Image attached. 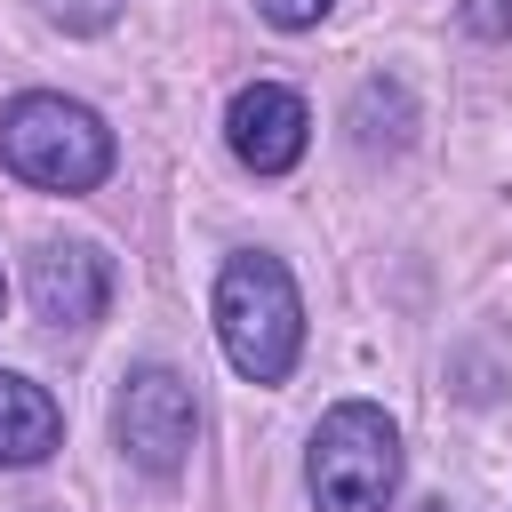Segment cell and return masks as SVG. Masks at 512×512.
<instances>
[{
    "label": "cell",
    "instance_id": "cell-1",
    "mask_svg": "<svg viewBox=\"0 0 512 512\" xmlns=\"http://www.w3.org/2000/svg\"><path fill=\"white\" fill-rule=\"evenodd\" d=\"M216 344L248 384H280L304 352V296L280 256L248 248L216 272Z\"/></svg>",
    "mask_w": 512,
    "mask_h": 512
},
{
    "label": "cell",
    "instance_id": "cell-2",
    "mask_svg": "<svg viewBox=\"0 0 512 512\" xmlns=\"http://www.w3.org/2000/svg\"><path fill=\"white\" fill-rule=\"evenodd\" d=\"M0 160L40 192H96L112 176V128L72 96H16L0 112Z\"/></svg>",
    "mask_w": 512,
    "mask_h": 512
},
{
    "label": "cell",
    "instance_id": "cell-3",
    "mask_svg": "<svg viewBox=\"0 0 512 512\" xmlns=\"http://www.w3.org/2000/svg\"><path fill=\"white\" fill-rule=\"evenodd\" d=\"M304 480H312L320 512H384L392 488H400V432H392V416L368 408V400H336L320 416V432H312Z\"/></svg>",
    "mask_w": 512,
    "mask_h": 512
},
{
    "label": "cell",
    "instance_id": "cell-4",
    "mask_svg": "<svg viewBox=\"0 0 512 512\" xmlns=\"http://www.w3.org/2000/svg\"><path fill=\"white\" fill-rule=\"evenodd\" d=\"M192 432H200L192 384H184L176 368H160V360H152V368H128V384H120V400H112V440H120V456H128L136 472L168 480V472H184Z\"/></svg>",
    "mask_w": 512,
    "mask_h": 512
},
{
    "label": "cell",
    "instance_id": "cell-5",
    "mask_svg": "<svg viewBox=\"0 0 512 512\" xmlns=\"http://www.w3.org/2000/svg\"><path fill=\"white\" fill-rule=\"evenodd\" d=\"M224 136H232L240 168H256V176H288V168L304 160V144H312V112H304V96H296V88L256 80V88H240V96H232Z\"/></svg>",
    "mask_w": 512,
    "mask_h": 512
},
{
    "label": "cell",
    "instance_id": "cell-6",
    "mask_svg": "<svg viewBox=\"0 0 512 512\" xmlns=\"http://www.w3.org/2000/svg\"><path fill=\"white\" fill-rule=\"evenodd\" d=\"M24 296H32V312H40L48 328H88V320H104V304H112V264H104L88 240H48V248H32Z\"/></svg>",
    "mask_w": 512,
    "mask_h": 512
},
{
    "label": "cell",
    "instance_id": "cell-7",
    "mask_svg": "<svg viewBox=\"0 0 512 512\" xmlns=\"http://www.w3.org/2000/svg\"><path fill=\"white\" fill-rule=\"evenodd\" d=\"M56 448H64V416H56V400H48L40 384H24V376L0 368V464L24 472V464H48Z\"/></svg>",
    "mask_w": 512,
    "mask_h": 512
},
{
    "label": "cell",
    "instance_id": "cell-8",
    "mask_svg": "<svg viewBox=\"0 0 512 512\" xmlns=\"http://www.w3.org/2000/svg\"><path fill=\"white\" fill-rule=\"evenodd\" d=\"M408 128H416V104H408L400 80H368V88L352 96V144H360V152H400Z\"/></svg>",
    "mask_w": 512,
    "mask_h": 512
},
{
    "label": "cell",
    "instance_id": "cell-9",
    "mask_svg": "<svg viewBox=\"0 0 512 512\" xmlns=\"http://www.w3.org/2000/svg\"><path fill=\"white\" fill-rule=\"evenodd\" d=\"M48 16H56L64 32H104V24L120 16V0H48Z\"/></svg>",
    "mask_w": 512,
    "mask_h": 512
},
{
    "label": "cell",
    "instance_id": "cell-10",
    "mask_svg": "<svg viewBox=\"0 0 512 512\" xmlns=\"http://www.w3.org/2000/svg\"><path fill=\"white\" fill-rule=\"evenodd\" d=\"M336 0H256V16L264 24H280V32H304V24H320Z\"/></svg>",
    "mask_w": 512,
    "mask_h": 512
},
{
    "label": "cell",
    "instance_id": "cell-11",
    "mask_svg": "<svg viewBox=\"0 0 512 512\" xmlns=\"http://www.w3.org/2000/svg\"><path fill=\"white\" fill-rule=\"evenodd\" d=\"M456 16H464L480 40H512V0H456Z\"/></svg>",
    "mask_w": 512,
    "mask_h": 512
},
{
    "label": "cell",
    "instance_id": "cell-12",
    "mask_svg": "<svg viewBox=\"0 0 512 512\" xmlns=\"http://www.w3.org/2000/svg\"><path fill=\"white\" fill-rule=\"evenodd\" d=\"M416 512H448V504H416Z\"/></svg>",
    "mask_w": 512,
    "mask_h": 512
},
{
    "label": "cell",
    "instance_id": "cell-13",
    "mask_svg": "<svg viewBox=\"0 0 512 512\" xmlns=\"http://www.w3.org/2000/svg\"><path fill=\"white\" fill-rule=\"evenodd\" d=\"M0 296H8V288H0Z\"/></svg>",
    "mask_w": 512,
    "mask_h": 512
}]
</instances>
